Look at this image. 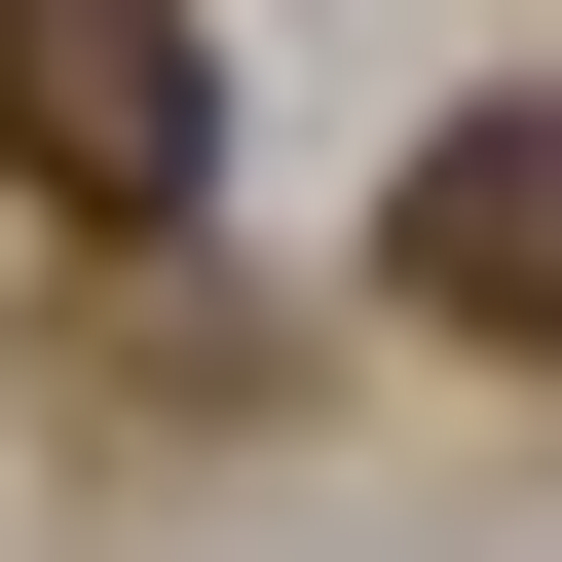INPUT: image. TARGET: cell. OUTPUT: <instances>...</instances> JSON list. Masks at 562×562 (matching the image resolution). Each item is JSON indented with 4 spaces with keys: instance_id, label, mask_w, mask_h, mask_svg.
I'll list each match as a JSON object with an SVG mask.
<instances>
[{
    "instance_id": "obj_1",
    "label": "cell",
    "mask_w": 562,
    "mask_h": 562,
    "mask_svg": "<svg viewBox=\"0 0 562 562\" xmlns=\"http://www.w3.org/2000/svg\"><path fill=\"white\" fill-rule=\"evenodd\" d=\"M0 188H38V225H188V188H225L188 0H0Z\"/></svg>"
},
{
    "instance_id": "obj_2",
    "label": "cell",
    "mask_w": 562,
    "mask_h": 562,
    "mask_svg": "<svg viewBox=\"0 0 562 562\" xmlns=\"http://www.w3.org/2000/svg\"><path fill=\"white\" fill-rule=\"evenodd\" d=\"M375 301L487 338V375H562V113H450V150L375 188Z\"/></svg>"
},
{
    "instance_id": "obj_3",
    "label": "cell",
    "mask_w": 562,
    "mask_h": 562,
    "mask_svg": "<svg viewBox=\"0 0 562 562\" xmlns=\"http://www.w3.org/2000/svg\"><path fill=\"white\" fill-rule=\"evenodd\" d=\"M262 375H301L262 301H76V413H262Z\"/></svg>"
}]
</instances>
